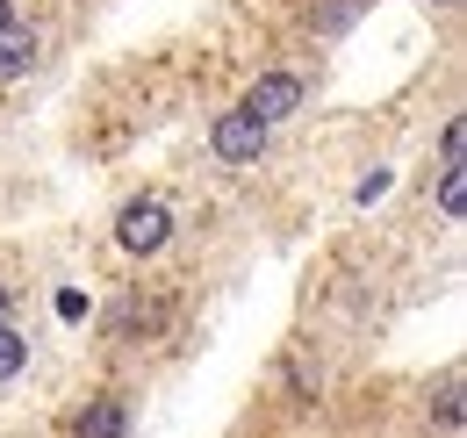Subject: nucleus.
<instances>
[{
  "label": "nucleus",
  "mask_w": 467,
  "mask_h": 438,
  "mask_svg": "<svg viewBox=\"0 0 467 438\" xmlns=\"http://www.w3.org/2000/svg\"><path fill=\"white\" fill-rule=\"evenodd\" d=\"M439 209H446V216H461V209H467V172H461V165H439Z\"/></svg>",
  "instance_id": "nucleus-8"
},
{
  "label": "nucleus",
  "mask_w": 467,
  "mask_h": 438,
  "mask_svg": "<svg viewBox=\"0 0 467 438\" xmlns=\"http://www.w3.org/2000/svg\"><path fill=\"white\" fill-rule=\"evenodd\" d=\"M65 438H130V402H122V395H94V402H79L72 424H65Z\"/></svg>",
  "instance_id": "nucleus-4"
},
{
  "label": "nucleus",
  "mask_w": 467,
  "mask_h": 438,
  "mask_svg": "<svg viewBox=\"0 0 467 438\" xmlns=\"http://www.w3.org/2000/svg\"><path fill=\"white\" fill-rule=\"evenodd\" d=\"M359 15H367V0H317V7H309V29H317V36H346Z\"/></svg>",
  "instance_id": "nucleus-6"
},
{
  "label": "nucleus",
  "mask_w": 467,
  "mask_h": 438,
  "mask_svg": "<svg viewBox=\"0 0 467 438\" xmlns=\"http://www.w3.org/2000/svg\"><path fill=\"white\" fill-rule=\"evenodd\" d=\"M431 7H439V15H453V7H461V0H431Z\"/></svg>",
  "instance_id": "nucleus-13"
},
{
  "label": "nucleus",
  "mask_w": 467,
  "mask_h": 438,
  "mask_svg": "<svg viewBox=\"0 0 467 438\" xmlns=\"http://www.w3.org/2000/svg\"><path fill=\"white\" fill-rule=\"evenodd\" d=\"M7 22H22V15H15V0H0V29H7Z\"/></svg>",
  "instance_id": "nucleus-12"
},
{
  "label": "nucleus",
  "mask_w": 467,
  "mask_h": 438,
  "mask_svg": "<svg viewBox=\"0 0 467 438\" xmlns=\"http://www.w3.org/2000/svg\"><path fill=\"white\" fill-rule=\"evenodd\" d=\"M461 144H467V122L453 115V122L439 130V165H461Z\"/></svg>",
  "instance_id": "nucleus-10"
},
{
  "label": "nucleus",
  "mask_w": 467,
  "mask_h": 438,
  "mask_svg": "<svg viewBox=\"0 0 467 438\" xmlns=\"http://www.w3.org/2000/svg\"><path fill=\"white\" fill-rule=\"evenodd\" d=\"M302 94H309V72L281 65V72H259V79H252V94L237 101V115H252L259 130H274V122H288V115L302 109Z\"/></svg>",
  "instance_id": "nucleus-2"
},
{
  "label": "nucleus",
  "mask_w": 467,
  "mask_h": 438,
  "mask_svg": "<svg viewBox=\"0 0 467 438\" xmlns=\"http://www.w3.org/2000/svg\"><path fill=\"white\" fill-rule=\"evenodd\" d=\"M36 57H44V36H36L29 22H7V29H0V87L29 79V72H36Z\"/></svg>",
  "instance_id": "nucleus-5"
},
{
  "label": "nucleus",
  "mask_w": 467,
  "mask_h": 438,
  "mask_svg": "<svg viewBox=\"0 0 467 438\" xmlns=\"http://www.w3.org/2000/svg\"><path fill=\"white\" fill-rule=\"evenodd\" d=\"M116 245L130 252V259H159V252L173 245V209H166L159 194L122 202V209H116Z\"/></svg>",
  "instance_id": "nucleus-1"
},
{
  "label": "nucleus",
  "mask_w": 467,
  "mask_h": 438,
  "mask_svg": "<svg viewBox=\"0 0 467 438\" xmlns=\"http://www.w3.org/2000/svg\"><path fill=\"white\" fill-rule=\"evenodd\" d=\"M22 367H29V338H22V330L7 324V330H0V381H15Z\"/></svg>",
  "instance_id": "nucleus-7"
},
{
  "label": "nucleus",
  "mask_w": 467,
  "mask_h": 438,
  "mask_svg": "<svg viewBox=\"0 0 467 438\" xmlns=\"http://www.w3.org/2000/svg\"><path fill=\"white\" fill-rule=\"evenodd\" d=\"M439 432H461L467 417H461V374H446V388H439V417H431Z\"/></svg>",
  "instance_id": "nucleus-9"
},
{
  "label": "nucleus",
  "mask_w": 467,
  "mask_h": 438,
  "mask_svg": "<svg viewBox=\"0 0 467 438\" xmlns=\"http://www.w3.org/2000/svg\"><path fill=\"white\" fill-rule=\"evenodd\" d=\"M209 151H216L223 165H252L259 151H266V130H259L252 115H237V109H231L216 130H209Z\"/></svg>",
  "instance_id": "nucleus-3"
},
{
  "label": "nucleus",
  "mask_w": 467,
  "mask_h": 438,
  "mask_svg": "<svg viewBox=\"0 0 467 438\" xmlns=\"http://www.w3.org/2000/svg\"><path fill=\"white\" fill-rule=\"evenodd\" d=\"M15 324V287H0V330Z\"/></svg>",
  "instance_id": "nucleus-11"
}]
</instances>
